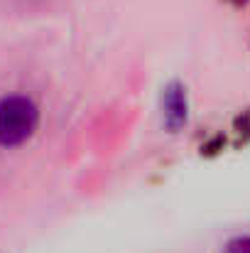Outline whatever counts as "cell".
Masks as SVG:
<instances>
[{
    "label": "cell",
    "mask_w": 250,
    "mask_h": 253,
    "mask_svg": "<svg viewBox=\"0 0 250 253\" xmlns=\"http://www.w3.org/2000/svg\"><path fill=\"white\" fill-rule=\"evenodd\" d=\"M39 126V108L27 96L0 98V148L27 143Z\"/></svg>",
    "instance_id": "1"
},
{
    "label": "cell",
    "mask_w": 250,
    "mask_h": 253,
    "mask_svg": "<svg viewBox=\"0 0 250 253\" xmlns=\"http://www.w3.org/2000/svg\"><path fill=\"white\" fill-rule=\"evenodd\" d=\"M162 121H165L167 130L177 133L186 126L189 121V101H186V91L179 82H172L165 86L162 93Z\"/></svg>",
    "instance_id": "2"
},
{
    "label": "cell",
    "mask_w": 250,
    "mask_h": 253,
    "mask_svg": "<svg viewBox=\"0 0 250 253\" xmlns=\"http://www.w3.org/2000/svg\"><path fill=\"white\" fill-rule=\"evenodd\" d=\"M226 253H250V236H236L228 241Z\"/></svg>",
    "instance_id": "3"
},
{
    "label": "cell",
    "mask_w": 250,
    "mask_h": 253,
    "mask_svg": "<svg viewBox=\"0 0 250 253\" xmlns=\"http://www.w3.org/2000/svg\"><path fill=\"white\" fill-rule=\"evenodd\" d=\"M228 2H231V5H236V7H243L248 0H228Z\"/></svg>",
    "instance_id": "4"
}]
</instances>
